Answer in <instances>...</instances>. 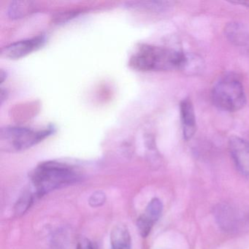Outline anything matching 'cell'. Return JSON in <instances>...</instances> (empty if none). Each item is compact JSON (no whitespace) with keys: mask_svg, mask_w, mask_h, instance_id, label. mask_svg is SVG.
<instances>
[{"mask_svg":"<svg viewBox=\"0 0 249 249\" xmlns=\"http://www.w3.org/2000/svg\"><path fill=\"white\" fill-rule=\"evenodd\" d=\"M186 53L153 45H141L131 56L129 65L142 71H183Z\"/></svg>","mask_w":249,"mask_h":249,"instance_id":"obj_1","label":"cell"},{"mask_svg":"<svg viewBox=\"0 0 249 249\" xmlns=\"http://www.w3.org/2000/svg\"><path fill=\"white\" fill-rule=\"evenodd\" d=\"M78 178V173L71 166L55 161L42 163L32 175V181L37 196H42L64 185L73 183Z\"/></svg>","mask_w":249,"mask_h":249,"instance_id":"obj_2","label":"cell"},{"mask_svg":"<svg viewBox=\"0 0 249 249\" xmlns=\"http://www.w3.org/2000/svg\"><path fill=\"white\" fill-rule=\"evenodd\" d=\"M211 98L215 107L224 111H237L246 104L243 84L240 78L231 72L218 78L213 87Z\"/></svg>","mask_w":249,"mask_h":249,"instance_id":"obj_3","label":"cell"},{"mask_svg":"<svg viewBox=\"0 0 249 249\" xmlns=\"http://www.w3.org/2000/svg\"><path fill=\"white\" fill-rule=\"evenodd\" d=\"M53 132V126L37 130L24 126H5L0 132V142L6 149L24 151L41 142Z\"/></svg>","mask_w":249,"mask_h":249,"instance_id":"obj_4","label":"cell"},{"mask_svg":"<svg viewBox=\"0 0 249 249\" xmlns=\"http://www.w3.org/2000/svg\"><path fill=\"white\" fill-rule=\"evenodd\" d=\"M214 216L223 231L236 234L249 226V208L223 202L215 207Z\"/></svg>","mask_w":249,"mask_h":249,"instance_id":"obj_5","label":"cell"},{"mask_svg":"<svg viewBox=\"0 0 249 249\" xmlns=\"http://www.w3.org/2000/svg\"><path fill=\"white\" fill-rule=\"evenodd\" d=\"M229 148L234 165L239 172L249 177V142L240 137H231Z\"/></svg>","mask_w":249,"mask_h":249,"instance_id":"obj_6","label":"cell"},{"mask_svg":"<svg viewBox=\"0 0 249 249\" xmlns=\"http://www.w3.org/2000/svg\"><path fill=\"white\" fill-rule=\"evenodd\" d=\"M46 43V37L43 36H36L11 43L2 48V56L10 59H19L41 48Z\"/></svg>","mask_w":249,"mask_h":249,"instance_id":"obj_7","label":"cell"},{"mask_svg":"<svg viewBox=\"0 0 249 249\" xmlns=\"http://www.w3.org/2000/svg\"><path fill=\"white\" fill-rule=\"evenodd\" d=\"M180 120L183 138L192 139L196 130V115L193 103L189 98H185L180 103Z\"/></svg>","mask_w":249,"mask_h":249,"instance_id":"obj_8","label":"cell"},{"mask_svg":"<svg viewBox=\"0 0 249 249\" xmlns=\"http://www.w3.org/2000/svg\"><path fill=\"white\" fill-rule=\"evenodd\" d=\"M111 249H132L130 233L126 226L118 224L110 233Z\"/></svg>","mask_w":249,"mask_h":249,"instance_id":"obj_9","label":"cell"},{"mask_svg":"<svg viewBox=\"0 0 249 249\" xmlns=\"http://www.w3.org/2000/svg\"><path fill=\"white\" fill-rule=\"evenodd\" d=\"M171 2L166 1H142V2H131L128 3L129 8L134 9L143 10L152 12H163L171 8Z\"/></svg>","mask_w":249,"mask_h":249,"instance_id":"obj_10","label":"cell"},{"mask_svg":"<svg viewBox=\"0 0 249 249\" xmlns=\"http://www.w3.org/2000/svg\"><path fill=\"white\" fill-rule=\"evenodd\" d=\"M34 8L32 2L14 1L8 7V15L11 18H21L33 11Z\"/></svg>","mask_w":249,"mask_h":249,"instance_id":"obj_11","label":"cell"},{"mask_svg":"<svg viewBox=\"0 0 249 249\" xmlns=\"http://www.w3.org/2000/svg\"><path fill=\"white\" fill-rule=\"evenodd\" d=\"M163 205L162 202L158 198H154L151 202L148 203L145 213L142 214L144 217L147 220L152 223L153 224H155L159 218L161 216V213H162Z\"/></svg>","mask_w":249,"mask_h":249,"instance_id":"obj_12","label":"cell"},{"mask_svg":"<svg viewBox=\"0 0 249 249\" xmlns=\"http://www.w3.org/2000/svg\"><path fill=\"white\" fill-rule=\"evenodd\" d=\"M202 67L203 62L200 57L196 55L186 53V62L183 69V72L189 75L197 74L202 71Z\"/></svg>","mask_w":249,"mask_h":249,"instance_id":"obj_13","label":"cell"},{"mask_svg":"<svg viewBox=\"0 0 249 249\" xmlns=\"http://www.w3.org/2000/svg\"><path fill=\"white\" fill-rule=\"evenodd\" d=\"M138 230L142 237H145L149 234L154 224L147 220L143 215H141L137 221Z\"/></svg>","mask_w":249,"mask_h":249,"instance_id":"obj_14","label":"cell"},{"mask_svg":"<svg viewBox=\"0 0 249 249\" xmlns=\"http://www.w3.org/2000/svg\"><path fill=\"white\" fill-rule=\"evenodd\" d=\"M33 199H34L33 195H30V194L24 195L17 203V206L16 208L17 213H24L31 206Z\"/></svg>","mask_w":249,"mask_h":249,"instance_id":"obj_15","label":"cell"},{"mask_svg":"<svg viewBox=\"0 0 249 249\" xmlns=\"http://www.w3.org/2000/svg\"><path fill=\"white\" fill-rule=\"evenodd\" d=\"M106 196L103 192H96L91 195L89 199V204L92 207H99L106 202Z\"/></svg>","mask_w":249,"mask_h":249,"instance_id":"obj_16","label":"cell"},{"mask_svg":"<svg viewBox=\"0 0 249 249\" xmlns=\"http://www.w3.org/2000/svg\"><path fill=\"white\" fill-rule=\"evenodd\" d=\"M77 249H94V246L89 240L84 239L78 243Z\"/></svg>","mask_w":249,"mask_h":249,"instance_id":"obj_17","label":"cell"},{"mask_svg":"<svg viewBox=\"0 0 249 249\" xmlns=\"http://www.w3.org/2000/svg\"><path fill=\"white\" fill-rule=\"evenodd\" d=\"M6 90H5L3 88H2V89H1V103H3L4 100H6Z\"/></svg>","mask_w":249,"mask_h":249,"instance_id":"obj_18","label":"cell"},{"mask_svg":"<svg viewBox=\"0 0 249 249\" xmlns=\"http://www.w3.org/2000/svg\"><path fill=\"white\" fill-rule=\"evenodd\" d=\"M5 78H6V72H4L2 70L1 72H0V81H1V83H3Z\"/></svg>","mask_w":249,"mask_h":249,"instance_id":"obj_19","label":"cell"},{"mask_svg":"<svg viewBox=\"0 0 249 249\" xmlns=\"http://www.w3.org/2000/svg\"><path fill=\"white\" fill-rule=\"evenodd\" d=\"M236 3H240L241 4V5H246V7H248V8H249V2H236Z\"/></svg>","mask_w":249,"mask_h":249,"instance_id":"obj_20","label":"cell"}]
</instances>
